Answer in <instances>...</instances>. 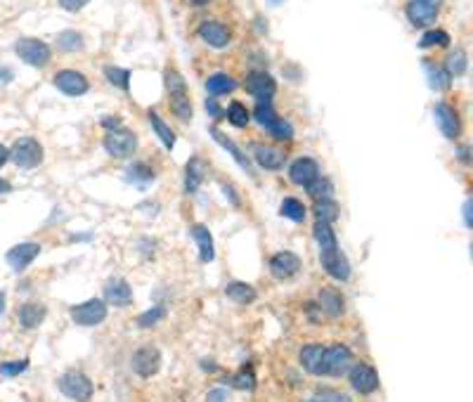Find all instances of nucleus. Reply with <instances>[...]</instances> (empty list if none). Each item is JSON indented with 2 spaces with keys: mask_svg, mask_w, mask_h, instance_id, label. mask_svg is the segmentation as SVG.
I'll use <instances>...</instances> for the list:
<instances>
[{
  "mask_svg": "<svg viewBox=\"0 0 473 402\" xmlns=\"http://www.w3.org/2000/svg\"><path fill=\"white\" fill-rule=\"evenodd\" d=\"M339 213H341V208H339V203H336L334 199H317L315 201V215H317V220H322V222H332L339 218Z\"/></svg>",
  "mask_w": 473,
  "mask_h": 402,
  "instance_id": "c756f323",
  "label": "nucleus"
},
{
  "mask_svg": "<svg viewBox=\"0 0 473 402\" xmlns=\"http://www.w3.org/2000/svg\"><path fill=\"white\" fill-rule=\"evenodd\" d=\"M88 3H90V0H59V5L66 12H78L80 8H85Z\"/></svg>",
  "mask_w": 473,
  "mask_h": 402,
  "instance_id": "49530a36",
  "label": "nucleus"
},
{
  "mask_svg": "<svg viewBox=\"0 0 473 402\" xmlns=\"http://www.w3.org/2000/svg\"><path fill=\"white\" fill-rule=\"evenodd\" d=\"M192 3H195V5H206L209 0H192Z\"/></svg>",
  "mask_w": 473,
  "mask_h": 402,
  "instance_id": "13d9d810",
  "label": "nucleus"
},
{
  "mask_svg": "<svg viewBox=\"0 0 473 402\" xmlns=\"http://www.w3.org/2000/svg\"><path fill=\"white\" fill-rule=\"evenodd\" d=\"M17 317H20V324L24 329H36L45 320V308L41 303H24L20 313H17Z\"/></svg>",
  "mask_w": 473,
  "mask_h": 402,
  "instance_id": "5701e85b",
  "label": "nucleus"
},
{
  "mask_svg": "<svg viewBox=\"0 0 473 402\" xmlns=\"http://www.w3.org/2000/svg\"><path fill=\"white\" fill-rule=\"evenodd\" d=\"M10 159L15 161L20 168H36V166L43 161V147L38 145V140L22 138L12 145Z\"/></svg>",
  "mask_w": 473,
  "mask_h": 402,
  "instance_id": "20e7f679",
  "label": "nucleus"
},
{
  "mask_svg": "<svg viewBox=\"0 0 473 402\" xmlns=\"http://www.w3.org/2000/svg\"><path fill=\"white\" fill-rule=\"evenodd\" d=\"M59 391L73 402H88L92 398V383L85 374L80 372H66L57 381Z\"/></svg>",
  "mask_w": 473,
  "mask_h": 402,
  "instance_id": "7ed1b4c3",
  "label": "nucleus"
},
{
  "mask_svg": "<svg viewBox=\"0 0 473 402\" xmlns=\"http://www.w3.org/2000/svg\"><path fill=\"white\" fill-rule=\"evenodd\" d=\"M279 213H282L284 218L291 220V222H303V220H306V206H303L298 199H294V196H289V199L282 201Z\"/></svg>",
  "mask_w": 473,
  "mask_h": 402,
  "instance_id": "7c9ffc66",
  "label": "nucleus"
},
{
  "mask_svg": "<svg viewBox=\"0 0 473 402\" xmlns=\"http://www.w3.org/2000/svg\"><path fill=\"white\" fill-rule=\"evenodd\" d=\"M253 116H256V121H258L263 128H270L272 123H275V121L279 119V116L275 114V109H272L270 100H260V102H258V107H256V111H253Z\"/></svg>",
  "mask_w": 473,
  "mask_h": 402,
  "instance_id": "4c0bfd02",
  "label": "nucleus"
},
{
  "mask_svg": "<svg viewBox=\"0 0 473 402\" xmlns=\"http://www.w3.org/2000/svg\"><path fill=\"white\" fill-rule=\"evenodd\" d=\"M104 150L114 159H128L138 150V138H135V133L126 131V128H114L104 138Z\"/></svg>",
  "mask_w": 473,
  "mask_h": 402,
  "instance_id": "f03ea898",
  "label": "nucleus"
},
{
  "mask_svg": "<svg viewBox=\"0 0 473 402\" xmlns=\"http://www.w3.org/2000/svg\"><path fill=\"white\" fill-rule=\"evenodd\" d=\"M317 175H320V166H317V161L310 159V157L296 159L294 164H291V168H289L291 182L301 185V187H308V185L313 182Z\"/></svg>",
  "mask_w": 473,
  "mask_h": 402,
  "instance_id": "dca6fc26",
  "label": "nucleus"
},
{
  "mask_svg": "<svg viewBox=\"0 0 473 402\" xmlns=\"http://www.w3.org/2000/svg\"><path fill=\"white\" fill-rule=\"evenodd\" d=\"M464 220H466V225H473V220H471V201H466L464 203Z\"/></svg>",
  "mask_w": 473,
  "mask_h": 402,
  "instance_id": "8fccbe9b",
  "label": "nucleus"
},
{
  "mask_svg": "<svg viewBox=\"0 0 473 402\" xmlns=\"http://www.w3.org/2000/svg\"><path fill=\"white\" fill-rule=\"evenodd\" d=\"M15 52H17V57H20L22 62H27L29 66H45L48 62H50V45H45L43 41H38V38H22V41H17V45H15Z\"/></svg>",
  "mask_w": 473,
  "mask_h": 402,
  "instance_id": "39448f33",
  "label": "nucleus"
},
{
  "mask_svg": "<svg viewBox=\"0 0 473 402\" xmlns=\"http://www.w3.org/2000/svg\"><path fill=\"white\" fill-rule=\"evenodd\" d=\"M104 299L116 308H126L133 303V289L128 287L126 280H109L104 287Z\"/></svg>",
  "mask_w": 473,
  "mask_h": 402,
  "instance_id": "6ab92c4d",
  "label": "nucleus"
},
{
  "mask_svg": "<svg viewBox=\"0 0 473 402\" xmlns=\"http://www.w3.org/2000/svg\"><path fill=\"white\" fill-rule=\"evenodd\" d=\"M253 159H256L260 168H265V171H279L284 166V152L277 150V147H270V145H256Z\"/></svg>",
  "mask_w": 473,
  "mask_h": 402,
  "instance_id": "412c9836",
  "label": "nucleus"
},
{
  "mask_svg": "<svg viewBox=\"0 0 473 402\" xmlns=\"http://www.w3.org/2000/svg\"><path fill=\"white\" fill-rule=\"evenodd\" d=\"M38 253H41V244H36V241H24V244L12 246L5 258H8V265L12 270L22 272L38 258Z\"/></svg>",
  "mask_w": 473,
  "mask_h": 402,
  "instance_id": "9b49d317",
  "label": "nucleus"
},
{
  "mask_svg": "<svg viewBox=\"0 0 473 402\" xmlns=\"http://www.w3.org/2000/svg\"><path fill=\"white\" fill-rule=\"evenodd\" d=\"M227 391L225 388H213L209 395H206V402H227Z\"/></svg>",
  "mask_w": 473,
  "mask_h": 402,
  "instance_id": "de8ad7c7",
  "label": "nucleus"
},
{
  "mask_svg": "<svg viewBox=\"0 0 473 402\" xmlns=\"http://www.w3.org/2000/svg\"><path fill=\"white\" fill-rule=\"evenodd\" d=\"M171 107H173V114H176L178 119H183V121H190L192 119V102H190L188 92L171 95Z\"/></svg>",
  "mask_w": 473,
  "mask_h": 402,
  "instance_id": "c9c22d12",
  "label": "nucleus"
},
{
  "mask_svg": "<svg viewBox=\"0 0 473 402\" xmlns=\"http://www.w3.org/2000/svg\"><path fill=\"white\" fill-rule=\"evenodd\" d=\"M310 402H317V400H310Z\"/></svg>",
  "mask_w": 473,
  "mask_h": 402,
  "instance_id": "052dcab7",
  "label": "nucleus"
},
{
  "mask_svg": "<svg viewBox=\"0 0 473 402\" xmlns=\"http://www.w3.org/2000/svg\"><path fill=\"white\" fill-rule=\"evenodd\" d=\"M166 317V308H161V306H154L152 310H147V313H142L140 317H138V324L142 326V329H149V326H154L157 322H161Z\"/></svg>",
  "mask_w": 473,
  "mask_h": 402,
  "instance_id": "a19ab883",
  "label": "nucleus"
},
{
  "mask_svg": "<svg viewBox=\"0 0 473 402\" xmlns=\"http://www.w3.org/2000/svg\"><path fill=\"white\" fill-rule=\"evenodd\" d=\"M104 317H107V303L99 299H90L71 308V320L80 326H95L104 322Z\"/></svg>",
  "mask_w": 473,
  "mask_h": 402,
  "instance_id": "423d86ee",
  "label": "nucleus"
},
{
  "mask_svg": "<svg viewBox=\"0 0 473 402\" xmlns=\"http://www.w3.org/2000/svg\"><path fill=\"white\" fill-rule=\"evenodd\" d=\"M424 69H426L428 83H431L433 90H447L450 88L452 76L445 71V66H438V64H433V62H424Z\"/></svg>",
  "mask_w": 473,
  "mask_h": 402,
  "instance_id": "a878e982",
  "label": "nucleus"
},
{
  "mask_svg": "<svg viewBox=\"0 0 473 402\" xmlns=\"http://www.w3.org/2000/svg\"><path fill=\"white\" fill-rule=\"evenodd\" d=\"M353 364V355L346 345L334 343L325 348V376H344Z\"/></svg>",
  "mask_w": 473,
  "mask_h": 402,
  "instance_id": "6e6552de",
  "label": "nucleus"
},
{
  "mask_svg": "<svg viewBox=\"0 0 473 402\" xmlns=\"http://www.w3.org/2000/svg\"><path fill=\"white\" fill-rule=\"evenodd\" d=\"M104 76L111 85H116V88L121 90H128V83H130V71L128 69H121V66H104Z\"/></svg>",
  "mask_w": 473,
  "mask_h": 402,
  "instance_id": "e433bc0d",
  "label": "nucleus"
},
{
  "mask_svg": "<svg viewBox=\"0 0 473 402\" xmlns=\"http://www.w3.org/2000/svg\"><path fill=\"white\" fill-rule=\"evenodd\" d=\"M301 364L308 374L313 376H325V345L310 343L301 350Z\"/></svg>",
  "mask_w": 473,
  "mask_h": 402,
  "instance_id": "a211bd4d",
  "label": "nucleus"
},
{
  "mask_svg": "<svg viewBox=\"0 0 473 402\" xmlns=\"http://www.w3.org/2000/svg\"><path fill=\"white\" fill-rule=\"evenodd\" d=\"M126 175H128V180H130V182H138V185H147V182H152V180H154V173L149 171L145 164L130 166V168L126 171Z\"/></svg>",
  "mask_w": 473,
  "mask_h": 402,
  "instance_id": "58836bf2",
  "label": "nucleus"
},
{
  "mask_svg": "<svg viewBox=\"0 0 473 402\" xmlns=\"http://www.w3.org/2000/svg\"><path fill=\"white\" fill-rule=\"evenodd\" d=\"M3 310H5V294L0 292V315H3Z\"/></svg>",
  "mask_w": 473,
  "mask_h": 402,
  "instance_id": "6e6d98bb",
  "label": "nucleus"
},
{
  "mask_svg": "<svg viewBox=\"0 0 473 402\" xmlns=\"http://www.w3.org/2000/svg\"><path fill=\"white\" fill-rule=\"evenodd\" d=\"M102 126L104 128H121V123H118V119H104Z\"/></svg>",
  "mask_w": 473,
  "mask_h": 402,
  "instance_id": "864d4df0",
  "label": "nucleus"
},
{
  "mask_svg": "<svg viewBox=\"0 0 473 402\" xmlns=\"http://www.w3.org/2000/svg\"><path fill=\"white\" fill-rule=\"evenodd\" d=\"M57 48L64 52H78L83 50V36L76 34V31H64V34L57 36Z\"/></svg>",
  "mask_w": 473,
  "mask_h": 402,
  "instance_id": "72a5a7b5",
  "label": "nucleus"
},
{
  "mask_svg": "<svg viewBox=\"0 0 473 402\" xmlns=\"http://www.w3.org/2000/svg\"><path fill=\"white\" fill-rule=\"evenodd\" d=\"M55 88L62 90L64 95H69V97H80V95H85V92H88L90 83H88V78H85L80 71L64 69V71H59L57 76H55Z\"/></svg>",
  "mask_w": 473,
  "mask_h": 402,
  "instance_id": "1a4fd4ad",
  "label": "nucleus"
},
{
  "mask_svg": "<svg viewBox=\"0 0 473 402\" xmlns=\"http://www.w3.org/2000/svg\"><path fill=\"white\" fill-rule=\"evenodd\" d=\"M225 296L230 301L239 303V306H246V303L256 301V289H253L251 284H244V282H232L225 287Z\"/></svg>",
  "mask_w": 473,
  "mask_h": 402,
  "instance_id": "b1692460",
  "label": "nucleus"
},
{
  "mask_svg": "<svg viewBox=\"0 0 473 402\" xmlns=\"http://www.w3.org/2000/svg\"><path fill=\"white\" fill-rule=\"evenodd\" d=\"M213 138L218 140V145H220V147H225V150H227L230 154H232V157H234V161H236V164L241 166V168H244V171H251V166H248V159L244 157V154H241V150H239V147L234 145L232 140L227 138V135H223L220 131H218V128H213Z\"/></svg>",
  "mask_w": 473,
  "mask_h": 402,
  "instance_id": "2f4dec72",
  "label": "nucleus"
},
{
  "mask_svg": "<svg viewBox=\"0 0 473 402\" xmlns=\"http://www.w3.org/2000/svg\"><path fill=\"white\" fill-rule=\"evenodd\" d=\"M320 308L329 315V317H339V315H344V299H341V294L334 292V289H322Z\"/></svg>",
  "mask_w": 473,
  "mask_h": 402,
  "instance_id": "393cba45",
  "label": "nucleus"
},
{
  "mask_svg": "<svg viewBox=\"0 0 473 402\" xmlns=\"http://www.w3.org/2000/svg\"><path fill=\"white\" fill-rule=\"evenodd\" d=\"M130 367H133V372L138 376H142V379H149V376H154L159 372L161 352L154 348V345H145V348L133 352V357H130Z\"/></svg>",
  "mask_w": 473,
  "mask_h": 402,
  "instance_id": "0eeeda50",
  "label": "nucleus"
},
{
  "mask_svg": "<svg viewBox=\"0 0 473 402\" xmlns=\"http://www.w3.org/2000/svg\"><path fill=\"white\" fill-rule=\"evenodd\" d=\"M315 239H317V246H320V263L327 275L339 282L351 280V263H348V258L339 249L334 227L329 225V222L317 220L315 222Z\"/></svg>",
  "mask_w": 473,
  "mask_h": 402,
  "instance_id": "f257e3e1",
  "label": "nucleus"
},
{
  "mask_svg": "<svg viewBox=\"0 0 473 402\" xmlns=\"http://www.w3.org/2000/svg\"><path fill=\"white\" fill-rule=\"evenodd\" d=\"M199 38H202L204 43H209L211 48H227L230 43V29L225 27V24L220 22H204L202 27H199Z\"/></svg>",
  "mask_w": 473,
  "mask_h": 402,
  "instance_id": "f3484780",
  "label": "nucleus"
},
{
  "mask_svg": "<svg viewBox=\"0 0 473 402\" xmlns=\"http://www.w3.org/2000/svg\"><path fill=\"white\" fill-rule=\"evenodd\" d=\"M206 173H209V168H206V164H204V159L192 157L188 161V166H185V192L192 194V192H197L202 187Z\"/></svg>",
  "mask_w": 473,
  "mask_h": 402,
  "instance_id": "aec40b11",
  "label": "nucleus"
},
{
  "mask_svg": "<svg viewBox=\"0 0 473 402\" xmlns=\"http://www.w3.org/2000/svg\"><path fill=\"white\" fill-rule=\"evenodd\" d=\"M433 119H435V126L440 128V133H443L447 140L459 138V133H462V123H459L457 111H454L452 107H447L445 102H438L433 109Z\"/></svg>",
  "mask_w": 473,
  "mask_h": 402,
  "instance_id": "9d476101",
  "label": "nucleus"
},
{
  "mask_svg": "<svg viewBox=\"0 0 473 402\" xmlns=\"http://www.w3.org/2000/svg\"><path fill=\"white\" fill-rule=\"evenodd\" d=\"M227 119H230L232 126L244 128L248 123V111H246V107L241 102H232V104H230V109H227Z\"/></svg>",
  "mask_w": 473,
  "mask_h": 402,
  "instance_id": "ea45409f",
  "label": "nucleus"
},
{
  "mask_svg": "<svg viewBox=\"0 0 473 402\" xmlns=\"http://www.w3.org/2000/svg\"><path fill=\"white\" fill-rule=\"evenodd\" d=\"M149 123H152L154 133L159 135V140L164 142L166 150H173L176 147V133L171 131V126H166V121L161 119L157 111H149Z\"/></svg>",
  "mask_w": 473,
  "mask_h": 402,
  "instance_id": "bb28decb",
  "label": "nucleus"
},
{
  "mask_svg": "<svg viewBox=\"0 0 473 402\" xmlns=\"http://www.w3.org/2000/svg\"><path fill=\"white\" fill-rule=\"evenodd\" d=\"M246 90L251 92L253 97H258V100H272L277 92V83L275 78L270 76V73L265 71H251L246 76Z\"/></svg>",
  "mask_w": 473,
  "mask_h": 402,
  "instance_id": "4468645a",
  "label": "nucleus"
},
{
  "mask_svg": "<svg viewBox=\"0 0 473 402\" xmlns=\"http://www.w3.org/2000/svg\"><path fill=\"white\" fill-rule=\"evenodd\" d=\"M428 3H433V5H438V8H440V3H443V0H428Z\"/></svg>",
  "mask_w": 473,
  "mask_h": 402,
  "instance_id": "bf43d9fd",
  "label": "nucleus"
},
{
  "mask_svg": "<svg viewBox=\"0 0 473 402\" xmlns=\"http://www.w3.org/2000/svg\"><path fill=\"white\" fill-rule=\"evenodd\" d=\"M306 189L310 192V196H313L315 201L317 199H332V196H334V185H332V180H329V178H322V175H317Z\"/></svg>",
  "mask_w": 473,
  "mask_h": 402,
  "instance_id": "473e14b6",
  "label": "nucleus"
},
{
  "mask_svg": "<svg viewBox=\"0 0 473 402\" xmlns=\"http://www.w3.org/2000/svg\"><path fill=\"white\" fill-rule=\"evenodd\" d=\"M419 45L421 48H445V45H450V36H447V31H443V29H431L421 36Z\"/></svg>",
  "mask_w": 473,
  "mask_h": 402,
  "instance_id": "f704fd0d",
  "label": "nucleus"
},
{
  "mask_svg": "<svg viewBox=\"0 0 473 402\" xmlns=\"http://www.w3.org/2000/svg\"><path fill=\"white\" fill-rule=\"evenodd\" d=\"M466 69H469V57H466V52L462 48H457V50L450 52V57H447L445 71L450 73V76H464Z\"/></svg>",
  "mask_w": 473,
  "mask_h": 402,
  "instance_id": "c85d7f7f",
  "label": "nucleus"
},
{
  "mask_svg": "<svg viewBox=\"0 0 473 402\" xmlns=\"http://www.w3.org/2000/svg\"><path fill=\"white\" fill-rule=\"evenodd\" d=\"M192 239L197 241L199 246V258H202L204 263H211L216 258V249H213V237H211L209 227L206 225H192Z\"/></svg>",
  "mask_w": 473,
  "mask_h": 402,
  "instance_id": "4be33fe9",
  "label": "nucleus"
},
{
  "mask_svg": "<svg viewBox=\"0 0 473 402\" xmlns=\"http://www.w3.org/2000/svg\"><path fill=\"white\" fill-rule=\"evenodd\" d=\"M12 76H15L12 69H8V66H0V85H8L12 80Z\"/></svg>",
  "mask_w": 473,
  "mask_h": 402,
  "instance_id": "09e8293b",
  "label": "nucleus"
},
{
  "mask_svg": "<svg viewBox=\"0 0 473 402\" xmlns=\"http://www.w3.org/2000/svg\"><path fill=\"white\" fill-rule=\"evenodd\" d=\"M27 367H29V362H27V360L5 362V364H0V374H3V376H17V374H22Z\"/></svg>",
  "mask_w": 473,
  "mask_h": 402,
  "instance_id": "a18cd8bd",
  "label": "nucleus"
},
{
  "mask_svg": "<svg viewBox=\"0 0 473 402\" xmlns=\"http://www.w3.org/2000/svg\"><path fill=\"white\" fill-rule=\"evenodd\" d=\"M166 88H168V95H180V92H188L185 78L180 76L178 71H173V69L166 71Z\"/></svg>",
  "mask_w": 473,
  "mask_h": 402,
  "instance_id": "37998d69",
  "label": "nucleus"
},
{
  "mask_svg": "<svg viewBox=\"0 0 473 402\" xmlns=\"http://www.w3.org/2000/svg\"><path fill=\"white\" fill-rule=\"evenodd\" d=\"M270 133H272V138H277V140H294V128H291V123L284 119H277L272 123Z\"/></svg>",
  "mask_w": 473,
  "mask_h": 402,
  "instance_id": "c03bdc74",
  "label": "nucleus"
},
{
  "mask_svg": "<svg viewBox=\"0 0 473 402\" xmlns=\"http://www.w3.org/2000/svg\"><path fill=\"white\" fill-rule=\"evenodd\" d=\"M8 159H10V152H8V147H5V145H0V166H3V164H5V161H8Z\"/></svg>",
  "mask_w": 473,
  "mask_h": 402,
  "instance_id": "603ef678",
  "label": "nucleus"
},
{
  "mask_svg": "<svg viewBox=\"0 0 473 402\" xmlns=\"http://www.w3.org/2000/svg\"><path fill=\"white\" fill-rule=\"evenodd\" d=\"M206 111H209V114H213V116H220V109H218V104L213 100L206 102Z\"/></svg>",
  "mask_w": 473,
  "mask_h": 402,
  "instance_id": "3c124183",
  "label": "nucleus"
},
{
  "mask_svg": "<svg viewBox=\"0 0 473 402\" xmlns=\"http://www.w3.org/2000/svg\"><path fill=\"white\" fill-rule=\"evenodd\" d=\"M232 386L239 388V391H253L256 388V376H253L251 369H241L232 376Z\"/></svg>",
  "mask_w": 473,
  "mask_h": 402,
  "instance_id": "79ce46f5",
  "label": "nucleus"
},
{
  "mask_svg": "<svg viewBox=\"0 0 473 402\" xmlns=\"http://www.w3.org/2000/svg\"><path fill=\"white\" fill-rule=\"evenodd\" d=\"M459 157H462L464 164H469V161H471L469 159V147H462V150H459Z\"/></svg>",
  "mask_w": 473,
  "mask_h": 402,
  "instance_id": "5fc2aeb1",
  "label": "nucleus"
},
{
  "mask_svg": "<svg viewBox=\"0 0 473 402\" xmlns=\"http://www.w3.org/2000/svg\"><path fill=\"white\" fill-rule=\"evenodd\" d=\"M404 12H407V20L419 29L431 27L438 20V5L428 3V0H409Z\"/></svg>",
  "mask_w": 473,
  "mask_h": 402,
  "instance_id": "ddd939ff",
  "label": "nucleus"
},
{
  "mask_svg": "<svg viewBox=\"0 0 473 402\" xmlns=\"http://www.w3.org/2000/svg\"><path fill=\"white\" fill-rule=\"evenodd\" d=\"M301 270V258L291 251H279L270 258V272L277 280H291Z\"/></svg>",
  "mask_w": 473,
  "mask_h": 402,
  "instance_id": "2eb2a0df",
  "label": "nucleus"
},
{
  "mask_svg": "<svg viewBox=\"0 0 473 402\" xmlns=\"http://www.w3.org/2000/svg\"><path fill=\"white\" fill-rule=\"evenodd\" d=\"M236 88V80L232 76H227V73H213L209 80H206V90L211 95H227V92H232Z\"/></svg>",
  "mask_w": 473,
  "mask_h": 402,
  "instance_id": "cd10ccee",
  "label": "nucleus"
},
{
  "mask_svg": "<svg viewBox=\"0 0 473 402\" xmlns=\"http://www.w3.org/2000/svg\"><path fill=\"white\" fill-rule=\"evenodd\" d=\"M351 386L362 395H369V393L379 391L376 369L372 367V364H365V362L355 364V367L351 369Z\"/></svg>",
  "mask_w": 473,
  "mask_h": 402,
  "instance_id": "f8f14e48",
  "label": "nucleus"
},
{
  "mask_svg": "<svg viewBox=\"0 0 473 402\" xmlns=\"http://www.w3.org/2000/svg\"><path fill=\"white\" fill-rule=\"evenodd\" d=\"M0 192H10V185L5 180H0Z\"/></svg>",
  "mask_w": 473,
  "mask_h": 402,
  "instance_id": "4d7b16f0",
  "label": "nucleus"
}]
</instances>
